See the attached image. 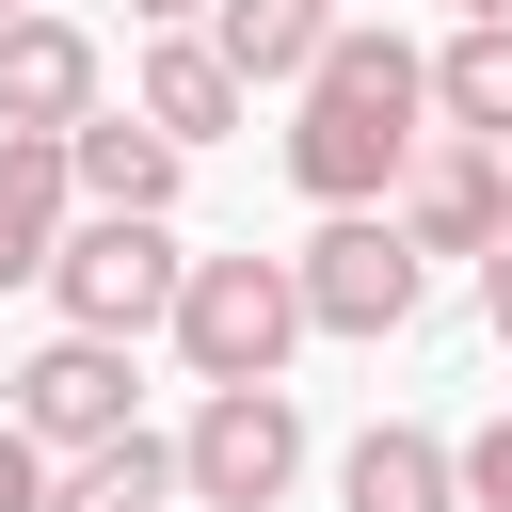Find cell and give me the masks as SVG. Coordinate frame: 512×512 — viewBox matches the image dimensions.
<instances>
[{
	"instance_id": "cell-1",
	"label": "cell",
	"mask_w": 512,
	"mask_h": 512,
	"mask_svg": "<svg viewBox=\"0 0 512 512\" xmlns=\"http://www.w3.org/2000/svg\"><path fill=\"white\" fill-rule=\"evenodd\" d=\"M416 144H432V48H400L384 16H336V48L288 96V176L320 208H384L416 176Z\"/></svg>"
},
{
	"instance_id": "cell-2",
	"label": "cell",
	"mask_w": 512,
	"mask_h": 512,
	"mask_svg": "<svg viewBox=\"0 0 512 512\" xmlns=\"http://www.w3.org/2000/svg\"><path fill=\"white\" fill-rule=\"evenodd\" d=\"M176 288H192V256H176V224H144V208H80L64 224V256H48V304H64V336H160L176 320Z\"/></svg>"
},
{
	"instance_id": "cell-3",
	"label": "cell",
	"mask_w": 512,
	"mask_h": 512,
	"mask_svg": "<svg viewBox=\"0 0 512 512\" xmlns=\"http://www.w3.org/2000/svg\"><path fill=\"white\" fill-rule=\"evenodd\" d=\"M176 368L192 384H288V352H304V288H288V256H192V288H176Z\"/></svg>"
},
{
	"instance_id": "cell-4",
	"label": "cell",
	"mask_w": 512,
	"mask_h": 512,
	"mask_svg": "<svg viewBox=\"0 0 512 512\" xmlns=\"http://www.w3.org/2000/svg\"><path fill=\"white\" fill-rule=\"evenodd\" d=\"M304 480V400L288 384H208L192 432H176V496L192 512H288Z\"/></svg>"
},
{
	"instance_id": "cell-5",
	"label": "cell",
	"mask_w": 512,
	"mask_h": 512,
	"mask_svg": "<svg viewBox=\"0 0 512 512\" xmlns=\"http://www.w3.org/2000/svg\"><path fill=\"white\" fill-rule=\"evenodd\" d=\"M288 288H304V336H400L432 304V256L384 208H320V240L288 256Z\"/></svg>"
},
{
	"instance_id": "cell-6",
	"label": "cell",
	"mask_w": 512,
	"mask_h": 512,
	"mask_svg": "<svg viewBox=\"0 0 512 512\" xmlns=\"http://www.w3.org/2000/svg\"><path fill=\"white\" fill-rule=\"evenodd\" d=\"M0 416L64 464V448H96V432H128V336H48V352H16L0 368Z\"/></svg>"
},
{
	"instance_id": "cell-7",
	"label": "cell",
	"mask_w": 512,
	"mask_h": 512,
	"mask_svg": "<svg viewBox=\"0 0 512 512\" xmlns=\"http://www.w3.org/2000/svg\"><path fill=\"white\" fill-rule=\"evenodd\" d=\"M384 224H400L416 256H496V240H512V160L432 128V144H416V176L384 192Z\"/></svg>"
},
{
	"instance_id": "cell-8",
	"label": "cell",
	"mask_w": 512,
	"mask_h": 512,
	"mask_svg": "<svg viewBox=\"0 0 512 512\" xmlns=\"http://www.w3.org/2000/svg\"><path fill=\"white\" fill-rule=\"evenodd\" d=\"M96 96H112V48H96L80 16H48V0H32V16H0V128L64 144Z\"/></svg>"
},
{
	"instance_id": "cell-9",
	"label": "cell",
	"mask_w": 512,
	"mask_h": 512,
	"mask_svg": "<svg viewBox=\"0 0 512 512\" xmlns=\"http://www.w3.org/2000/svg\"><path fill=\"white\" fill-rule=\"evenodd\" d=\"M128 112H144V128H160V144L192 160V144H224V128H240L256 96H240V64H224L208 32H144V64H128Z\"/></svg>"
},
{
	"instance_id": "cell-10",
	"label": "cell",
	"mask_w": 512,
	"mask_h": 512,
	"mask_svg": "<svg viewBox=\"0 0 512 512\" xmlns=\"http://www.w3.org/2000/svg\"><path fill=\"white\" fill-rule=\"evenodd\" d=\"M176 176H192V160H176L144 112H112V96L64 128V192H80V208H144V224H176Z\"/></svg>"
},
{
	"instance_id": "cell-11",
	"label": "cell",
	"mask_w": 512,
	"mask_h": 512,
	"mask_svg": "<svg viewBox=\"0 0 512 512\" xmlns=\"http://www.w3.org/2000/svg\"><path fill=\"white\" fill-rule=\"evenodd\" d=\"M336 512H464V464H448V432H416V416H368V432L336 448Z\"/></svg>"
},
{
	"instance_id": "cell-12",
	"label": "cell",
	"mask_w": 512,
	"mask_h": 512,
	"mask_svg": "<svg viewBox=\"0 0 512 512\" xmlns=\"http://www.w3.org/2000/svg\"><path fill=\"white\" fill-rule=\"evenodd\" d=\"M64 224H80V192H64V144H32V128H0V288H48V256H64Z\"/></svg>"
},
{
	"instance_id": "cell-13",
	"label": "cell",
	"mask_w": 512,
	"mask_h": 512,
	"mask_svg": "<svg viewBox=\"0 0 512 512\" xmlns=\"http://www.w3.org/2000/svg\"><path fill=\"white\" fill-rule=\"evenodd\" d=\"M208 48L240 64V96H256V80L304 96V64L336 48V0H208Z\"/></svg>"
},
{
	"instance_id": "cell-14",
	"label": "cell",
	"mask_w": 512,
	"mask_h": 512,
	"mask_svg": "<svg viewBox=\"0 0 512 512\" xmlns=\"http://www.w3.org/2000/svg\"><path fill=\"white\" fill-rule=\"evenodd\" d=\"M432 128L512 160V16H464V32L432 48Z\"/></svg>"
},
{
	"instance_id": "cell-15",
	"label": "cell",
	"mask_w": 512,
	"mask_h": 512,
	"mask_svg": "<svg viewBox=\"0 0 512 512\" xmlns=\"http://www.w3.org/2000/svg\"><path fill=\"white\" fill-rule=\"evenodd\" d=\"M160 496H176V432H144V416L48 464V512H160Z\"/></svg>"
},
{
	"instance_id": "cell-16",
	"label": "cell",
	"mask_w": 512,
	"mask_h": 512,
	"mask_svg": "<svg viewBox=\"0 0 512 512\" xmlns=\"http://www.w3.org/2000/svg\"><path fill=\"white\" fill-rule=\"evenodd\" d=\"M448 464H464V512H512V416H480V432H448Z\"/></svg>"
},
{
	"instance_id": "cell-17",
	"label": "cell",
	"mask_w": 512,
	"mask_h": 512,
	"mask_svg": "<svg viewBox=\"0 0 512 512\" xmlns=\"http://www.w3.org/2000/svg\"><path fill=\"white\" fill-rule=\"evenodd\" d=\"M0 512H48V448H32L16 416H0Z\"/></svg>"
},
{
	"instance_id": "cell-18",
	"label": "cell",
	"mask_w": 512,
	"mask_h": 512,
	"mask_svg": "<svg viewBox=\"0 0 512 512\" xmlns=\"http://www.w3.org/2000/svg\"><path fill=\"white\" fill-rule=\"evenodd\" d=\"M480 320H496V352H512V240L480 256Z\"/></svg>"
},
{
	"instance_id": "cell-19",
	"label": "cell",
	"mask_w": 512,
	"mask_h": 512,
	"mask_svg": "<svg viewBox=\"0 0 512 512\" xmlns=\"http://www.w3.org/2000/svg\"><path fill=\"white\" fill-rule=\"evenodd\" d=\"M128 32H208V0H128Z\"/></svg>"
},
{
	"instance_id": "cell-20",
	"label": "cell",
	"mask_w": 512,
	"mask_h": 512,
	"mask_svg": "<svg viewBox=\"0 0 512 512\" xmlns=\"http://www.w3.org/2000/svg\"><path fill=\"white\" fill-rule=\"evenodd\" d=\"M464 16H512V0H464Z\"/></svg>"
},
{
	"instance_id": "cell-21",
	"label": "cell",
	"mask_w": 512,
	"mask_h": 512,
	"mask_svg": "<svg viewBox=\"0 0 512 512\" xmlns=\"http://www.w3.org/2000/svg\"><path fill=\"white\" fill-rule=\"evenodd\" d=\"M0 16H32V0H0Z\"/></svg>"
}]
</instances>
